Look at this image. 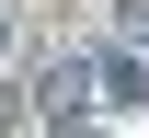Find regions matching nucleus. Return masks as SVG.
<instances>
[{
    "instance_id": "obj_1",
    "label": "nucleus",
    "mask_w": 149,
    "mask_h": 138,
    "mask_svg": "<svg viewBox=\"0 0 149 138\" xmlns=\"http://www.w3.org/2000/svg\"><path fill=\"white\" fill-rule=\"evenodd\" d=\"M92 81H103V92H115V104H149V69H138V58H103Z\"/></svg>"
}]
</instances>
